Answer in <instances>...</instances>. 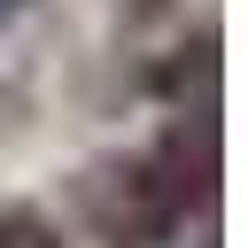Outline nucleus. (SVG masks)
<instances>
[{
  "label": "nucleus",
  "mask_w": 248,
  "mask_h": 248,
  "mask_svg": "<svg viewBox=\"0 0 248 248\" xmlns=\"http://www.w3.org/2000/svg\"><path fill=\"white\" fill-rule=\"evenodd\" d=\"M194 186H202V170H186V140L170 132L147 155H116V163L85 170L78 209H85L101 248H170L178 225H186Z\"/></svg>",
  "instance_id": "obj_1"
},
{
  "label": "nucleus",
  "mask_w": 248,
  "mask_h": 248,
  "mask_svg": "<svg viewBox=\"0 0 248 248\" xmlns=\"http://www.w3.org/2000/svg\"><path fill=\"white\" fill-rule=\"evenodd\" d=\"M0 248H62L31 209H0Z\"/></svg>",
  "instance_id": "obj_2"
},
{
  "label": "nucleus",
  "mask_w": 248,
  "mask_h": 248,
  "mask_svg": "<svg viewBox=\"0 0 248 248\" xmlns=\"http://www.w3.org/2000/svg\"><path fill=\"white\" fill-rule=\"evenodd\" d=\"M23 8H31V0H0V23H16V16H23Z\"/></svg>",
  "instance_id": "obj_3"
}]
</instances>
